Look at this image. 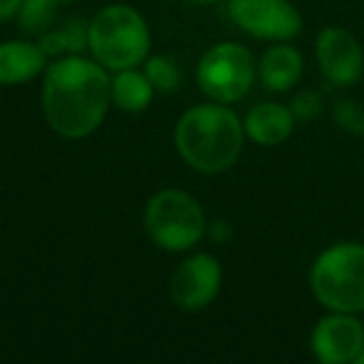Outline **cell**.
<instances>
[{
	"mask_svg": "<svg viewBox=\"0 0 364 364\" xmlns=\"http://www.w3.org/2000/svg\"><path fill=\"white\" fill-rule=\"evenodd\" d=\"M112 102V77L97 60L65 55L43 80V112L53 130L68 140L87 137L102 125Z\"/></svg>",
	"mask_w": 364,
	"mask_h": 364,
	"instance_id": "obj_1",
	"label": "cell"
},
{
	"mask_svg": "<svg viewBox=\"0 0 364 364\" xmlns=\"http://www.w3.org/2000/svg\"><path fill=\"white\" fill-rule=\"evenodd\" d=\"M175 147L193 170L220 175L242 155L245 122L223 102L190 107L175 127Z\"/></svg>",
	"mask_w": 364,
	"mask_h": 364,
	"instance_id": "obj_2",
	"label": "cell"
},
{
	"mask_svg": "<svg viewBox=\"0 0 364 364\" xmlns=\"http://www.w3.org/2000/svg\"><path fill=\"white\" fill-rule=\"evenodd\" d=\"M87 48L105 70L137 68L150 53V28L135 8L112 3L87 23Z\"/></svg>",
	"mask_w": 364,
	"mask_h": 364,
	"instance_id": "obj_3",
	"label": "cell"
},
{
	"mask_svg": "<svg viewBox=\"0 0 364 364\" xmlns=\"http://www.w3.org/2000/svg\"><path fill=\"white\" fill-rule=\"evenodd\" d=\"M309 287L329 312H364V245L337 242L309 269Z\"/></svg>",
	"mask_w": 364,
	"mask_h": 364,
	"instance_id": "obj_4",
	"label": "cell"
},
{
	"mask_svg": "<svg viewBox=\"0 0 364 364\" xmlns=\"http://www.w3.org/2000/svg\"><path fill=\"white\" fill-rule=\"evenodd\" d=\"M147 237L167 252H188L208 232L203 205L185 190L167 188L145 205Z\"/></svg>",
	"mask_w": 364,
	"mask_h": 364,
	"instance_id": "obj_5",
	"label": "cell"
},
{
	"mask_svg": "<svg viewBox=\"0 0 364 364\" xmlns=\"http://www.w3.org/2000/svg\"><path fill=\"white\" fill-rule=\"evenodd\" d=\"M257 75L252 53L237 43H220L203 55L198 65V85L213 102L242 100Z\"/></svg>",
	"mask_w": 364,
	"mask_h": 364,
	"instance_id": "obj_6",
	"label": "cell"
},
{
	"mask_svg": "<svg viewBox=\"0 0 364 364\" xmlns=\"http://www.w3.org/2000/svg\"><path fill=\"white\" fill-rule=\"evenodd\" d=\"M228 16L247 36L287 43L302 31V16L289 0H230Z\"/></svg>",
	"mask_w": 364,
	"mask_h": 364,
	"instance_id": "obj_7",
	"label": "cell"
},
{
	"mask_svg": "<svg viewBox=\"0 0 364 364\" xmlns=\"http://www.w3.org/2000/svg\"><path fill=\"white\" fill-rule=\"evenodd\" d=\"M223 284V267L208 252H198L188 257L172 272L170 297L185 312H198L215 302Z\"/></svg>",
	"mask_w": 364,
	"mask_h": 364,
	"instance_id": "obj_8",
	"label": "cell"
},
{
	"mask_svg": "<svg viewBox=\"0 0 364 364\" xmlns=\"http://www.w3.org/2000/svg\"><path fill=\"white\" fill-rule=\"evenodd\" d=\"M317 63L324 80L334 87H349L364 75V50L352 33L329 26L317 36Z\"/></svg>",
	"mask_w": 364,
	"mask_h": 364,
	"instance_id": "obj_9",
	"label": "cell"
},
{
	"mask_svg": "<svg viewBox=\"0 0 364 364\" xmlns=\"http://www.w3.org/2000/svg\"><path fill=\"white\" fill-rule=\"evenodd\" d=\"M312 354L324 364L354 362L364 349V324L349 312H332L312 329Z\"/></svg>",
	"mask_w": 364,
	"mask_h": 364,
	"instance_id": "obj_10",
	"label": "cell"
},
{
	"mask_svg": "<svg viewBox=\"0 0 364 364\" xmlns=\"http://www.w3.org/2000/svg\"><path fill=\"white\" fill-rule=\"evenodd\" d=\"M294 115L287 105L259 102L245 117V135L262 147H277L292 135Z\"/></svg>",
	"mask_w": 364,
	"mask_h": 364,
	"instance_id": "obj_11",
	"label": "cell"
},
{
	"mask_svg": "<svg viewBox=\"0 0 364 364\" xmlns=\"http://www.w3.org/2000/svg\"><path fill=\"white\" fill-rule=\"evenodd\" d=\"M48 65V53L41 46L23 41L0 43V85H23L38 77Z\"/></svg>",
	"mask_w": 364,
	"mask_h": 364,
	"instance_id": "obj_12",
	"label": "cell"
},
{
	"mask_svg": "<svg viewBox=\"0 0 364 364\" xmlns=\"http://www.w3.org/2000/svg\"><path fill=\"white\" fill-rule=\"evenodd\" d=\"M302 55H299L297 48L287 46V43H279L272 46L267 53L262 55L257 65L259 80L267 90L272 92H287L302 77Z\"/></svg>",
	"mask_w": 364,
	"mask_h": 364,
	"instance_id": "obj_13",
	"label": "cell"
},
{
	"mask_svg": "<svg viewBox=\"0 0 364 364\" xmlns=\"http://www.w3.org/2000/svg\"><path fill=\"white\" fill-rule=\"evenodd\" d=\"M155 87L150 77L140 73L137 68L117 70L112 77V102L125 112H142L152 102Z\"/></svg>",
	"mask_w": 364,
	"mask_h": 364,
	"instance_id": "obj_14",
	"label": "cell"
},
{
	"mask_svg": "<svg viewBox=\"0 0 364 364\" xmlns=\"http://www.w3.org/2000/svg\"><path fill=\"white\" fill-rule=\"evenodd\" d=\"M41 48L48 55H80L87 48V26L80 18H73L60 28H48L41 33Z\"/></svg>",
	"mask_w": 364,
	"mask_h": 364,
	"instance_id": "obj_15",
	"label": "cell"
},
{
	"mask_svg": "<svg viewBox=\"0 0 364 364\" xmlns=\"http://www.w3.org/2000/svg\"><path fill=\"white\" fill-rule=\"evenodd\" d=\"M70 0H21V11H18V23L26 33H46L53 26L58 16V8Z\"/></svg>",
	"mask_w": 364,
	"mask_h": 364,
	"instance_id": "obj_16",
	"label": "cell"
},
{
	"mask_svg": "<svg viewBox=\"0 0 364 364\" xmlns=\"http://www.w3.org/2000/svg\"><path fill=\"white\" fill-rule=\"evenodd\" d=\"M145 75L150 77L157 92H175L180 87V70L177 63L167 55H152L145 63Z\"/></svg>",
	"mask_w": 364,
	"mask_h": 364,
	"instance_id": "obj_17",
	"label": "cell"
},
{
	"mask_svg": "<svg viewBox=\"0 0 364 364\" xmlns=\"http://www.w3.org/2000/svg\"><path fill=\"white\" fill-rule=\"evenodd\" d=\"M334 122L342 127L344 132L352 135H364V110L359 102L354 100H339L334 107Z\"/></svg>",
	"mask_w": 364,
	"mask_h": 364,
	"instance_id": "obj_18",
	"label": "cell"
},
{
	"mask_svg": "<svg viewBox=\"0 0 364 364\" xmlns=\"http://www.w3.org/2000/svg\"><path fill=\"white\" fill-rule=\"evenodd\" d=\"M289 110H292L294 120L309 122V120H314V117L322 115L324 102H322V97H319L317 92L302 90V92H297V95L292 97V102H289Z\"/></svg>",
	"mask_w": 364,
	"mask_h": 364,
	"instance_id": "obj_19",
	"label": "cell"
},
{
	"mask_svg": "<svg viewBox=\"0 0 364 364\" xmlns=\"http://www.w3.org/2000/svg\"><path fill=\"white\" fill-rule=\"evenodd\" d=\"M230 235H232V228H230V223H225V220H218V223L210 225V237H213L215 242H225V240H230Z\"/></svg>",
	"mask_w": 364,
	"mask_h": 364,
	"instance_id": "obj_20",
	"label": "cell"
},
{
	"mask_svg": "<svg viewBox=\"0 0 364 364\" xmlns=\"http://www.w3.org/2000/svg\"><path fill=\"white\" fill-rule=\"evenodd\" d=\"M21 11V0H0V21H13Z\"/></svg>",
	"mask_w": 364,
	"mask_h": 364,
	"instance_id": "obj_21",
	"label": "cell"
},
{
	"mask_svg": "<svg viewBox=\"0 0 364 364\" xmlns=\"http://www.w3.org/2000/svg\"><path fill=\"white\" fill-rule=\"evenodd\" d=\"M190 3H198V6H210V3H218V0H190Z\"/></svg>",
	"mask_w": 364,
	"mask_h": 364,
	"instance_id": "obj_22",
	"label": "cell"
},
{
	"mask_svg": "<svg viewBox=\"0 0 364 364\" xmlns=\"http://www.w3.org/2000/svg\"><path fill=\"white\" fill-rule=\"evenodd\" d=\"M354 364H364V349L357 354V359H354Z\"/></svg>",
	"mask_w": 364,
	"mask_h": 364,
	"instance_id": "obj_23",
	"label": "cell"
}]
</instances>
